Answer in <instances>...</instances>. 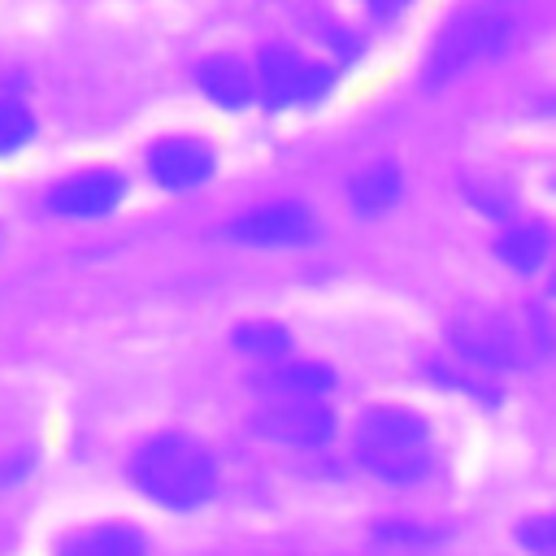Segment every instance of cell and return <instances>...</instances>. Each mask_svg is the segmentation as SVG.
Listing matches in <instances>:
<instances>
[{
    "label": "cell",
    "instance_id": "cell-1",
    "mask_svg": "<svg viewBox=\"0 0 556 556\" xmlns=\"http://www.w3.org/2000/svg\"><path fill=\"white\" fill-rule=\"evenodd\" d=\"M130 482L156 508L191 513L217 495V460L213 452L182 430L148 434L130 456Z\"/></svg>",
    "mask_w": 556,
    "mask_h": 556
},
{
    "label": "cell",
    "instance_id": "cell-2",
    "mask_svg": "<svg viewBox=\"0 0 556 556\" xmlns=\"http://www.w3.org/2000/svg\"><path fill=\"white\" fill-rule=\"evenodd\" d=\"M356 465L391 486H413L434 469V434L430 421L400 404H374L352 434Z\"/></svg>",
    "mask_w": 556,
    "mask_h": 556
},
{
    "label": "cell",
    "instance_id": "cell-3",
    "mask_svg": "<svg viewBox=\"0 0 556 556\" xmlns=\"http://www.w3.org/2000/svg\"><path fill=\"white\" fill-rule=\"evenodd\" d=\"M508 39V17L495 13V9H460L452 13L434 43H430V56H426V83L430 87H443L460 74H469L473 65H482L486 56H495Z\"/></svg>",
    "mask_w": 556,
    "mask_h": 556
},
{
    "label": "cell",
    "instance_id": "cell-4",
    "mask_svg": "<svg viewBox=\"0 0 556 556\" xmlns=\"http://www.w3.org/2000/svg\"><path fill=\"white\" fill-rule=\"evenodd\" d=\"M447 348L478 374H508L526 361V330L504 313H456L447 321Z\"/></svg>",
    "mask_w": 556,
    "mask_h": 556
},
{
    "label": "cell",
    "instance_id": "cell-5",
    "mask_svg": "<svg viewBox=\"0 0 556 556\" xmlns=\"http://www.w3.org/2000/svg\"><path fill=\"white\" fill-rule=\"evenodd\" d=\"M252 83H256V100H265L269 109H291V104L321 100L334 83V70L300 56L295 48H265Z\"/></svg>",
    "mask_w": 556,
    "mask_h": 556
},
{
    "label": "cell",
    "instance_id": "cell-6",
    "mask_svg": "<svg viewBox=\"0 0 556 556\" xmlns=\"http://www.w3.org/2000/svg\"><path fill=\"white\" fill-rule=\"evenodd\" d=\"M252 430L282 447H321L334 439V413L326 400H265L252 413Z\"/></svg>",
    "mask_w": 556,
    "mask_h": 556
},
{
    "label": "cell",
    "instance_id": "cell-7",
    "mask_svg": "<svg viewBox=\"0 0 556 556\" xmlns=\"http://www.w3.org/2000/svg\"><path fill=\"white\" fill-rule=\"evenodd\" d=\"M226 235L248 248H300L317 235V217L300 200H274V204H256L239 213L226 226Z\"/></svg>",
    "mask_w": 556,
    "mask_h": 556
},
{
    "label": "cell",
    "instance_id": "cell-8",
    "mask_svg": "<svg viewBox=\"0 0 556 556\" xmlns=\"http://www.w3.org/2000/svg\"><path fill=\"white\" fill-rule=\"evenodd\" d=\"M122 200H126V178L117 169H109V165L78 169V174H70V178L48 187V213H56L65 222H100Z\"/></svg>",
    "mask_w": 556,
    "mask_h": 556
},
{
    "label": "cell",
    "instance_id": "cell-9",
    "mask_svg": "<svg viewBox=\"0 0 556 556\" xmlns=\"http://www.w3.org/2000/svg\"><path fill=\"white\" fill-rule=\"evenodd\" d=\"M217 156L195 135H165L148 148V178L161 191H195L213 178Z\"/></svg>",
    "mask_w": 556,
    "mask_h": 556
},
{
    "label": "cell",
    "instance_id": "cell-10",
    "mask_svg": "<svg viewBox=\"0 0 556 556\" xmlns=\"http://www.w3.org/2000/svg\"><path fill=\"white\" fill-rule=\"evenodd\" d=\"M195 87H200V96L208 100V104H217V109H248L252 100H256V83H252V70L239 61V56H230V52H213V56H204L200 65H195Z\"/></svg>",
    "mask_w": 556,
    "mask_h": 556
},
{
    "label": "cell",
    "instance_id": "cell-11",
    "mask_svg": "<svg viewBox=\"0 0 556 556\" xmlns=\"http://www.w3.org/2000/svg\"><path fill=\"white\" fill-rule=\"evenodd\" d=\"M334 374L321 361H274V369L261 378L265 400H326Z\"/></svg>",
    "mask_w": 556,
    "mask_h": 556
},
{
    "label": "cell",
    "instance_id": "cell-12",
    "mask_svg": "<svg viewBox=\"0 0 556 556\" xmlns=\"http://www.w3.org/2000/svg\"><path fill=\"white\" fill-rule=\"evenodd\" d=\"M56 556H148V543L135 526L104 521V526H87V530L65 534Z\"/></svg>",
    "mask_w": 556,
    "mask_h": 556
},
{
    "label": "cell",
    "instance_id": "cell-13",
    "mask_svg": "<svg viewBox=\"0 0 556 556\" xmlns=\"http://www.w3.org/2000/svg\"><path fill=\"white\" fill-rule=\"evenodd\" d=\"M547 252H552V235H547L543 222H513L495 239V256L513 274H539L543 261H547Z\"/></svg>",
    "mask_w": 556,
    "mask_h": 556
},
{
    "label": "cell",
    "instance_id": "cell-14",
    "mask_svg": "<svg viewBox=\"0 0 556 556\" xmlns=\"http://www.w3.org/2000/svg\"><path fill=\"white\" fill-rule=\"evenodd\" d=\"M400 191H404V178H400V169L391 161H374L361 174H352V182H348V200H352V208L361 217L387 213L400 200Z\"/></svg>",
    "mask_w": 556,
    "mask_h": 556
},
{
    "label": "cell",
    "instance_id": "cell-15",
    "mask_svg": "<svg viewBox=\"0 0 556 556\" xmlns=\"http://www.w3.org/2000/svg\"><path fill=\"white\" fill-rule=\"evenodd\" d=\"M39 122L17 96H0V156H17L35 143Z\"/></svg>",
    "mask_w": 556,
    "mask_h": 556
},
{
    "label": "cell",
    "instance_id": "cell-16",
    "mask_svg": "<svg viewBox=\"0 0 556 556\" xmlns=\"http://www.w3.org/2000/svg\"><path fill=\"white\" fill-rule=\"evenodd\" d=\"M235 348L256 361H282L291 348V334L278 321H243V326H235Z\"/></svg>",
    "mask_w": 556,
    "mask_h": 556
},
{
    "label": "cell",
    "instance_id": "cell-17",
    "mask_svg": "<svg viewBox=\"0 0 556 556\" xmlns=\"http://www.w3.org/2000/svg\"><path fill=\"white\" fill-rule=\"evenodd\" d=\"M517 543L530 556H556V513H534L517 521Z\"/></svg>",
    "mask_w": 556,
    "mask_h": 556
},
{
    "label": "cell",
    "instance_id": "cell-18",
    "mask_svg": "<svg viewBox=\"0 0 556 556\" xmlns=\"http://www.w3.org/2000/svg\"><path fill=\"white\" fill-rule=\"evenodd\" d=\"M361 4H365V13H369V17L391 22V17H400V13H404L413 0H361Z\"/></svg>",
    "mask_w": 556,
    "mask_h": 556
}]
</instances>
